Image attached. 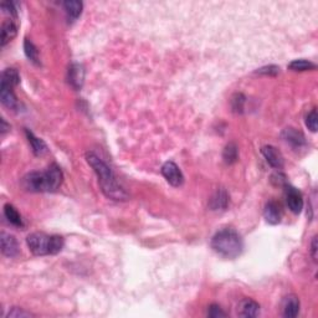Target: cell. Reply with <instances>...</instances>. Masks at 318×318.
I'll use <instances>...</instances> for the list:
<instances>
[{
	"mask_svg": "<svg viewBox=\"0 0 318 318\" xmlns=\"http://www.w3.org/2000/svg\"><path fill=\"white\" fill-rule=\"evenodd\" d=\"M86 161L87 163L92 167L94 173L97 174L99 186H101V190L103 191L104 195L107 196V198L112 199V200H128L130 195L127 194V191H126L125 189L122 188V185L118 183L115 174H113L112 169L104 163L98 155H96L92 152H89L86 154Z\"/></svg>",
	"mask_w": 318,
	"mask_h": 318,
	"instance_id": "obj_1",
	"label": "cell"
},
{
	"mask_svg": "<svg viewBox=\"0 0 318 318\" xmlns=\"http://www.w3.org/2000/svg\"><path fill=\"white\" fill-rule=\"evenodd\" d=\"M62 172L59 166L51 164L45 172H33L26 174L23 178V186L29 191L43 193V191H54L61 185Z\"/></svg>",
	"mask_w": 318,
	"mask_h": 318,
	"instance_id": "obj_2",
	"label": "cell"
},
{
	"mask_svg": "<svg viewBox=\"0 0 318 318\" xmlns=\"http://www.w3.org/2000/svg\"><path fill=\"white\" fill-rule=\"evenodd\" d=\"M211 247L225 259H235L242 252L244 242L239 232L234 229H223L213 236Z\"/></svg>",
	"mask_w": 318,
	"mask_h": 318,
	"instance_id": "obj_3",
	"label": "cell"
},
{
	"mask_svg": "<svg viewBox=\"0 0 318 318\" xmlns=\"http://www.w3.org/2000/svg\"><path fill=\"white\" fill-rule=\"evenodd\" d=\"M30 251L36 256L56 255L64 247V239L59 235H46L44 232H34L26 239Z\"/></svg>",
	"mask_w": 318,
	"mask_h": 318,
	"instance_id": "obj_4",
	"label": "cell"
},
{
	"mask_svg": "<svg viewBox=\"0 0 318 318\" xmlns=\"http://www.w3.org/2000/svg\"><path fill=\"white\" fill-rule=\"evenodd\" d=\"M162 174L171 185L181 186L184 183V176L174 162H166L162 167Z\"/></svg>",
	"mask_w": 318,
	"mask_h": 318,
	"instance_id": "obj_5",
	"label": "cell"
},
{
	"mask_svg": "<svg viewBox=\"0 0 318 318\" xmlns=\"http://www.w3.org/2000/svg\"><path fill=\"white\" fill-rule=\"evenodd\" d=\"M286 203H287L288 209L295 214H300L303 208V199L300 191L291 185H286L285 190Z\"/></svg>",
	"mask_w": 318,
	"mask_h": 318,
	"instance_id": "obj_6",
	"label": "cell"
},
{
	"mask_svg": "<svg viewBox=\"0 0 318 318\" xmlns=\"http://www.w3.org/2000/svg\"><path fill=\"white\" fill-rule=\"evenodd\" d=\"M261 153L265 157L266 162L270 164L273 168L275 169H282L283 168V155L281 154L280 150L273 145H265L261 148Z\"/></svg>",
	"mask_w": 318,
	"mask_h": 318,
	"instance_id": "obj_7",
	"label": "cell"
},
{
	"mask_svg": "<svg viewBox=\"0 0 318 318\" xmlns=\"http://www.w3.org/2000/svg\"><path fill=\"white\" fill-rule=\"evenodd\" d=\"M1 241V252L8 257H14L19 254V245L15 237L6 232H1L0 235Z\"/></svg>",
	"mask_w": 318,
	"mask_h": 318,
	"instance_id": "obj_8",
	"label": "cell"
},
{
	"mask_svg": "<svg viewBox=\"0 0 318 318\" xmlns=\"http://www.w3.org/2000/svg\"><path fill=\"white\" fill-rule=\"evenodd\" d=\"M0 99L3 102L4 106H6L10 110H15L18 107V99L13 91V86L1 82L0 85Z\"/></svg>",
	"mask_w": 318,
	"mask_h": 318,
	"instance_id": "obj_9",
	"label": "cell"
},
{
	"mask_svg": "<svg viewBox=\"0 0 318 318\" xmlns=\"http://www.w3.org/2000/svg\"><path fill=\"white\" fill-rule=\"evenodd\" d=\"M67 79H69V84L71 85L74 89L80 90L82 87L85 79V70L82 65L74 64L70 66L69 74H67Z\"/></svg>",
	"mask_w": 318,
	"mask_h": 318,
	"instance_id": "obj_10",
	"label": "cell"
},
{
	"mask_svg": "<svg viewBox=\"0 0 318 318\" xmlns=\"http://www.w3.org/2000/svg\"><path fill=\"white\" fill-rule=\"evenodd\" d=\"M260 313V305L250 298H245L237 307V315L241 317H256Z\"/></svg>",
	"mask_w": 318,
	"mask_h": 318,
	"instance_id": "obj_11",
	"label": "cell"
},
{
	"mask_svg": "<svg viewBox=\"0 0 318 318\" xmlns=\"http://www.w3.org/2000/svg\"><path fill=\"white\" fill-rule=\"evenodd\" d=\"M282 138L285 139V142L290 143L295 148H301L306 145V138L303 133L295 130V128H286L282 132Z\"/></svg>",
	"mask_w": 318,
	"mask_h": 318,
	"instance_id": "obj_12",
	"label": "cell"
},
{
	"mask_svg": "<svg viewBox=\"0 0 318 318\" xmlns=\"http://www.w3.org/2000/svg\"><path fill=\"white\" fill-rule=\"evenodd\" d=\"M264 217L266 219V222L270 224L276 225L281 222V210L280 206L275 201H270L266 204L264 210Z\"/></svg>",
	"mask_w": 318,
	"mask_h": 318,
	"instance_id": "obj_13",
	"label": "cell"
},
{
	"mask_svg": "<svg viewBox=\"0 0 318 318\" xmlns=\"http://www.w3.org/2000/svg\"><path fill=\"white\" fill-rule=\"evenodd\" d=\"M227 204H229V195L224 189H220L211 196L209 205L213 210H224V209H227Z\"/></svg>",
	"mask_w": 318,
	"mask_h": 318,
	"instance_id": "obj_14",
	"label": "cell"
},
{
	"mask_svg": "<svg viewBox=\"0 0 318 318\" xmlns=\"http://www.w3.org/2000/svg\"><path fill=\"white\" fill-rule=\"evenodd\" d=\"M82 6H84V4H82L81 1H77V0H69V1H65L64 8H65V11H66L67 20H69L70 23L75 21L80 15H81Z\"/></svg>",
	"mask_w": 318,
	"mask_h": 318,
	"instance_id": "obj_15",
	"label": "cell"
},
{
	"mask_svg": "<svg viewBox=\"0 0 318 318\" xmlns=\"http://www.w3.org/2000/svg\"><path fill=\"white\" fill-rule=\"evenodd\" d=\"M300 312V301L296 296H288L286 297L283 303V316L288 318H293Z\"/></svg>",
	"mask_w": 318,
	"mask_h": 318,
	"instance_id": "obj_16",
	"label": "cell"
},
{
	"mask_svg": "<svg viewBox=\"0 0 318 318\" xmlns=\"http://www.w3.org/2000/svg\"><path fill=\"white\" fill-rule=\"evenodd\" d=\"M16 33H18V28L13 21L10 20L3 23V25H1V39H0L1 46H5L9 41L13 40L16 36Z\"/></svg>",
	"mask_w": 318,
	"mask_h": 318,
	"instance_id": "obj_17",
	"label": "cell"
},
{
	"mask_svg": "<svg viewBox=\"0 0 318 318\" xmlns=\"http://www.w3.org/2000/svg\"><path fill=\"white\" fill-rule=\"evenodd\" d=\"M25 133H26V137H28V140H29V143H30L31 148H33V152L35 153L36 155H44L46 152H47V145H46V143L44 142L43 139L35 137V136H34V133L29 132L28 130L25 131Z\"/></svg>",
	"mask_w": 318,
	"mask_h": 318,
	"instance_id": "obj_18",
	"label": "cell"
},
{
	"mask_svg": "<svg viewBox=\"0 0 318 318\" xmlns=\"http://www.w3.org/2000/svg\"><path fill=\"white\" fill-rule=\"evenodd\" d=\"M4 215H5V218L8 219V222L10 223V224H13L14 227H24L21 215L19 214L18 210H16L13 205H10V204H6V205L4 206Z\"/></svg>",
	"mask_w": 318,
	"mask_h": 318,
	"instance_id": "obj_19",
	"label": "cell"
},
{
	"mask_svg": "<svg viewBox=\"0 0 318 318\" xmlns=\"http://www.w3.org/2000/svg\"><path fill=\"white\" fill-rule=\"evenodd\" d=\"M24 51L25 55L31 62H34L35 65H40V57H39V50L36 48V46L31 43L29 39H26L24 41Z\"/></svg>",
	"mask_w": 318,
	"mask_h": 318,
	"instance_id": "obj_20",
	"label": "cell"
},
{
	"mask_svg": "<svg viewBox=\"0 0 318 318\" xmlns=\"http://www.w3.org/2000/svg\"><path fill=\"white\" fill-rule=\"evenodd\" d=\"M1 82L10 86H16L20 82V76H19L18 71L15 69H6L3 72V77H1Z\"/></svg>",
	"mask_w": 318,
	"mask_h": 318,
	"instance_id": "obj_21",
	"label": "cell"
},
{
	"mask_svg": "<svg viewBox=\"0 0 318 318\" xmlns=\"http://www.w3.org/2000/svg\"><path fill=\"white\" fill-rule=\"evenodd\" d=\"M237 154H239V152H237L236 144H234V143H229V144L225 147L224 153H223V158H224L225 163L231 164L234 163V162H236Z\"/></svg>",
	"mask_w": 318,
	"mask_h": 318,
	"instance_id": "obj_22",
	"label": "cell"
},
{
	"mask_svg": "<svg viewBox=\"0 0 318 318\" xmlns=\"http://www.w3.org/2000/svg\"><path fill=\"white\" fill-rule=\"evenodd\" d=\"M288 69L292 71H308V70H315L316 65L307 60H295L288 65Z\"/></svg>",
	"mask_w": 318,
	"mask_h": 318,
	"instance_id": "obj_23",
	"label": "cell"
},
{
	"mask_svg": "<svg viewBox=\"0 0 318 318\" xmlns=\"http://www.w3.org/2000/svg\"><path fill=\"white\" fill-rule=\"evenodd\" d=\"M232 110L235 112H242L244 110V103H245V97L241 93H237L232 97Z\"/></svg>",
	"mask_w": 318,
	"mask_h": 318,
	"instance_id": "obj_24",
	"label": "cell"
},
{
	"mask_svg": "<svg viewBox=\"0 0 318 318\" xmlns=\"http://www.w3.org/2000/svg\"><path fill=\"white\" fill-rule=\"evenodd\" d=\"M306 126H307L308 130H311L312 132L317 131V111L313 110L312 112L308 113L307 118H306Z\"/></svg>",
	"mask_w": 318,
	"mask_h": 318,
	"instance_id": "obj_25",
	"label": "cell"
},
{
	"mask_svg": "<svg viewBox=\"0 0 318 318\" xmlns=\"http://www.w3.org/2000/svg\"><path fill=\"white\" fill-rule=\"evenodd\" d=\"M208 316L209 317L218 318V317H225V316H227V313H225L224 311L219 307V306L211 305L208 310Z\"/></svg>",
	"mask_w": 318,
	"mask_h": 318,
	"instance_id": "obj_26",
	"label": "cell"
},
{
	"mask_svg": "<svg viewBox=\"0 0 318 318\" xmlns=\"http://www.w3.org/2000/svg\"><path fill=\"white\" fill-rule=\"evenodd\" d=\"M280 72V67L273 66V65H270V66H265L261 67L260 70H257V74L261 75H270V76H275Z\"/></svg>",
	"mask_w": 318,
	"mask_h": 318,
	"instance_id": "obj_27",
	"label": "cell"
},
{
	"mask_svg": "<svg viewBox=\"0 0 318 318\" xmlns=\"http://www.w3.org/2000/svg\"><path fill=\"white\" fill-rule=\"evenodd\" d=\"M31 316H34V315L33 313L28 312V311H24V310H20V308H18V307H14L13 310H11L8 315H6V317H31Z\"/></svg>",
	"mask_w": 318,
	"mask_h": 318,
	"instance_id": "obj_28",
	"label": "cell"
},
{
	"mask_svg": "<svg viewBox=\"0 0 318 318\" xmlns=\"http://www.w3.org/2000/svg\"><path fill=\"white\" fill-rule=\"evenodd\" d=\"M1 8H3V10L5 11V13L10 14V16H13V18H16L15 5H14L13 3H10V1H5V3L1 4Z\"/></svg>",
	"mask_w": 318,
	"mask_h": 318,
	"instance_id": "obj_29",
	"label": "cell"
},
{
	"mask_svg": "<svg viewBox=\"0 0 318 318\" xmlns=\"http://www.w3.org/2000/svg\"><path fill=\"white\" fill-rule=\"evenodd\" d=\"M311 252H312L313 260H317V236L312 239V245H311Z\"/></svg>",
	"mask_w": 318,
	"mask_h": 318,
	"instance_id": "obj_30",
	"label": "cell"
},
{
	"mask_svg": "<svg viewBox=\"0 0 318 318\" xmlns=\"http://www.w3.org/2000/svg\"><path fill=\"white\" fill-rule=\"evenodd\" d=\"M9 128H10V126L6 125L5 120H4V118H1V133H5Z\"/></svg>",
	"mask_w": 318,
	"mask_h": 318,
	"instance_id": "obj_31",
	"label": "cell"
}]
</instances>
